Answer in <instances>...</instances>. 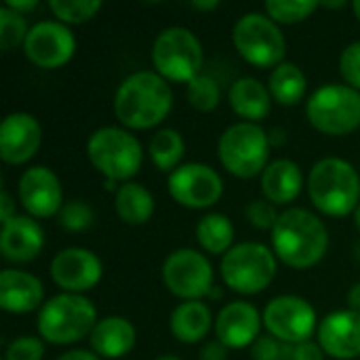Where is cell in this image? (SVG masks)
<instances>
[{
	"instance_id": "cell-1",
	"label": "cell",
	"mask_w": 360,
	"mask_h": 360,
	"mask_svg": "<svg viewBox=\"0 0 360 360\" xmlns=\"http://www.w3.org/2000/svg\"><path fill=\"white\" fill-rule=\"evenodd\" d=\"M114 116L133 131L158 127L173 110V91L156 72H135L122 80L114 95Z\"/></svg>"
},
{
	"instance_id": "cell-2",
	"label": "cell",
	"mask_w": 360,
	"mask_h": 360,
	"mask_svg": "<svg viewBox=\"0 0 360 360\" xmlns=\"http://www.w3.org/2000/svg\"><path fill=\"white\" fill-rule=\"evenodd\" d=\"M329 249V232L314 213L291 207L281 213L272 230L274 255L293 270H308L316 266Z\"/></svg>"
},
{
	"instance_id": "cell-3",
	"label": "cell",
	"mask_w": 360,
	"mask_h": 360,
	"mask_svg": "<svg viewBox=\"0 0 360 360\" xmlns=\"http://www.w3.org/2000/svg\"><path fill=\"white\" fill-rule=\"evenodd\" d=\"M312 205L329 217H346L360 207L359 171L344 158H321L308 175Z\"/></svg>"
},
{
	"instance_id": "cell-4",
	"label": "cell",
	"mask_w": 360,
	"mask_h": 360,
	"mask_svg": "<svg viewBox=\"0 0 360 360\" xmlns=\"http://www.w3.org/2000/svg\"><path fill=\"white\" fill-rule=\"evenodd\" d=\"M97 310L91 300L74 293H59L44 302L38 312V333L53 346H70L93 333Z\"/></svg>"
},
{
	"instance_id": "cell-5",
	"label": "cell",
	"mask_w": 360,
	"mask_h": 360,
	"mask_svg": "<svg viewBox=\"0 0 360 360\" xmlns=\"http://www.w3.org/2000/svg\"><path fill=\"white\" fill-rule=\"evenodd\" d=\"M86 154L97 173L108 181H131L143 162L139 139L120 127H101L86 141Z\"/></svg>"
},
{
	"instance_id": "cell-6",
	"label": "cell",
	"mask_w": 360,
	"mask_h": 360,
	"mask_svg": "<svg viewBox=\"0 0 360 360\" xmlns=\"http://www.w3.org/2000/svg\"><path fill=\"white\" fill-rule=\"evenodd\" d=\"M270 139L268 133L253 122H234L217 141V156L221 167L238 177L251 179L266 171L270 165Z\"/></svg>"
},
{
	"instance_id": "cell-7",
	"label": "cell",
	"mask_w": 360,
	"mask_h": 360,
	"mask_svg": "<svg viewBox=\"0 0 360 360\" xmlns=\"http://www.w3.org/2000/svg\"><path fill=\"white\" fill-rule=\"evenodd\" d=\"M276 255L262 243H238L221 257V278L226 287L240 295H257L276 276Z\"/></svg>"
},
{
	"instance_id": "cell-8",
	"label": "cell",
	"mask_w": 360,
	"mask_h": 360,
	"mask_svg": "<svg viewBox=\"0 0 360 360\" xmlns=\"http://www.w3.org/2000/svg\"><path fill=\"white\" fill-rule=\"evenodd\" d=\"M306 116L325 135H350L360 127V91L348 84H325L310 95Z\"/></svg>"
},
{
	"instance_id": "cell-9",
	"label": "cell",
	"mask_w": 360,
	"mask_h": 360,
	"mask_svg": "<svg viewBox=\"0 0 360 360\" xmlns=\"http://www.w3.org/2000/svg\"><path fill=\"white\" fill-rule=\"evenodd\" d=\"M232 42L238 55L255 68L274 70L285 61V34L266 13H245L232 27Z\"/></svg>"
},
{
	"instance_id": "cell-10",
	"label": "cell",
	"mask_w": 360,
	"mask_h": 360,
	"mask_svg": "<svg viewBox=\"0 0 360 360\" xmlns=\"http://www.w3.org/2000/svg\"><path fill=\"white\" fill-rule=\"evenodd\" d=\"M205 55L202 44L188 27L173 25L162 30L152 44V63L167 82H190L200 74Z\"/></svg>"
},
{
	"instance_id": "cell-11",
	"label": "cell",
	"mask_w": 360,
	"mask_h": 360,
	"mask_svg": "<svg viewBox=\"0 0 360 360\" xmlns=\"http://www.w3.org/2000/svg\"><path fill=\"white\" fill-rule=\"evenodd\" d=\"M162 285L184 302H202L213 289V266L196 249H177L162 262Z\"/></svg>"
},
{
	"instance_id": "cell-12",
	"label": "cell",
	"mask_w": 360,
	"mask_h": 360,
	"mask_svg": "<svg viewBox=\"0 0 360 360\" xmlns=\"http://www.w3.org/2000/svg\"><path fill=\"white\" fill-rule=\"evenodd\" d=\"M262 319H264V327L268 335L291 346L310 342V338L319 331L314 308L310 306L308 300L300 295L274 297L266 306Z\"/></svg>"
},
{
	"instance_id": "cell-13",
	"label": "cell",
	"mask_w": 360,
	"mask_h": 360,
	"mask_svg": "<svg viewBox=\"0 0 360 360\" xmlns=\"http://www.w3.org/2000/svg\"><path fill=\"white\" fill-rule=\"evenodd\" d=\"M171 198L186 209H209L224 194L219 173L202 162H186L169 175Z\"/></svg>"
},
{
	"instance_id": "cell-14",
	"label": "cell",
	"mask_w": 360,
	"mask_h": 360,
	"mask_svg": "<svg viewBox=\"0 0 360 360\" xmlns=\"http://www.w3.org/2000/svg\"><path fill=\"white\" fill-rule=\"evenodd\" d=\"M23 53L36 68L57 70L74 57L76 38L72 30L61 21H38L27 32Z\"/></svg>"
},
{
	"instance_id": "cell-15",
	"label": "cell",
	"mask_w": 360,
	"mask_h": 360,
	"mask_svg": "<svg viewBox=\"0 0 360 360\" xmlns=\"http://www.w3.org/2000/svg\"><path fill=\"white\" fill-rule=\"evenodd\" d=\"M103 276L101 259L82 247H70L59 251L51 262V278L63 293L82 295L97 287Z\"/></svg>"
},
{
	"instance_id": "cell-16",
	"label": "cell",
	"mask_w": 360,
	"mask_h": 360,
	"mask_svg": "<svg viewBox=\"0 0 360 360\" xmlns=\"http://www.w3.org/2000/svg\"><path fill=\"white\" fill-rule=\"evenodd\" d=\"M17 196L30 217L44 219L57 215L63 207L61 181L49 167L42 165L30 167L21 173Z\"/></svg>"
},
{
	"instance_id": "cell-17",
	"label": "cell",
	"mask_w": 360,
	"mask_h": 360,
	"mask_svg": "<svg viewBox=\"0 0 360 360\" xmlns=\"http://www.w3.org/2000/svg\"><path fill=\"white\" fill-rule=\"evenodd\" d=\"M42 143L40 122L27 112H13L0 124V158L6 165L30 162Z\"/></svg>"
},
{
	"instance_id": "cell-18",
	"label": "cell",
	"mask_w": 360,
	"mask_h": 360,
	"mask_svg": "<svg viewBox=\"0 0 360 360\" xmlns=\"http://www.w3.org/2000/svg\"><path fill=\"white\" fill-rule=\"evenodd\" d=\"M319 346L331 359L352 360L360 356V314L335 310L319 323Z\"/></svg>"
},
{
	"instance_id": "cell-19",
	"label": "cell",
	"mask_w": 360,
	"mask_h": 360,
	"mask_svg": "<svg viewBox=\"0 0 360 360\" xmlns=\"http://www.w3.org/2000/svg\"><path fill=\"white\" fill-rule=\"evenodd\" d=\"M262 314L249 302L226 304L215 319V335L230 350H243L259 340Z\"/></svg>"
},
{
	"instance_id": "cell-20",
	"label": "cell",
	"mask_w": 360,
	"mask_h": 360,
	"mask_svg": "<svg viewBox=\"0 0 360 360\" xmlns=\"http://www.w3.org/2000/svg\"><path fill=\"white\" fill-rule=\"evenodd\" d=\"M44 247V232L40 224L30 215H15L2 224L0 253L4 259L15 264H27L40 255Z\"/></svg>"
},
{
	"instance_id": "cell-21",
	"label": "cell",
	"mask_w": 360,
	"mask_h": 360,
	"mask_svg": "<svg viewBox=\"0 0 360 360\" xmlns=\"http://www.w3.org/2000/svg\"><path fill=\"white\" fill-rule=\"evenodd\" d=\"M44 306L40 278L23 270L0 272V308L8 314H30Z\"/></svg>"
},
{
	"instance_id": "cell-22",
	"label": "cell",
	"mask_w": 360,
	"mask_h": 360,
	"mask_svg": "<svg viewBox=\"0 0 360 360\" xmlns=\"http://www.w3.org/2000/svg\"><path fill=\"white\" fill-rule=\"evenodd\" d=\"M91 350L99 359L116 360L127 356L137 342V331L124 316H105L97 321L93 333L89 335Z\"/></svg>"
},
{
	"instance_id": "cell-23",
	"label": "cell",
	"mask_w": 360,
	"mask_h": 360,
	"mask_svg": "<svg viewBox=\"0 0 360 360\" xmlns=\"http://www.w3.org/2000/svg\"><path fill=\"white\" fill-rule=\"evenodd\" d=\"M228 101L232 112L238 118H243V122H253V124H259L264 118H268L272 110V95L268 86L251 76L232 82L228 91Z\"/></svg>"
},
{
	"instance_id": "cell-24",
	"label": "cell",
	"mask_w": 360,
	"mask_h": 360,
	"mask_svg": "<svg viewBox=\"0 0 360 360\" xmlns=\"http://www.w3.org/2000/svg\"><path fill=\"white\" fill-rule=\"evenodd\" d=\"M304 188V175L295 160L278 158L272 160L262 173V192L272 205L293 202Z\"/></svg>"
},
{
	"instance_id": "cell-25",
	"label": "cell",
	"mask_w": 360,
	"mask_h": 360,
	"mask_svg": "<svg viewBox=\"0 0 360 360\" xmlns=\"http://www.w3.org/2000/svg\"><path fill=\"white\" fill-rule=\"evenodd\" d=\"M171 333L181 344H198L202 342L211 327H215L213 314L202 302H184L171 314Z\"/></svg>"
},
{
	"instance_id": "cell-26",
	"label": "cell",
	"mask_w": 360,
	"mask_h": 360,
	"mask_svg": "<svg viewBox=\"0 0 360 360\" xmlns=\"http://www.w3.org/2000/svg\"><path fill=\"white\" fill-rule=\"evenodd\" d=\"M154 196L152 192L135 181H127L114 194V209L116 215L127 226H143L154 215Z\"/></svg>"
},
{
	"instance_id": "cell-27",
	"label": "cell",
	"mask_w": 360,
	"mask_h": 360,
	"mask_svg": "<svg viewBox=\"0 0 360 360\" xmlns=\"http://www.w3.org/2000/svg\"><path fill=\"white\" fill-rule=\"evenodd\" d=\"M308 89V80L306 74L300 65H295L293 61H283L281 65H276L270 72L268 78V91L272 95V99L281 105H297Z\"/></svg>"
},
{
	"instance_id": "cell-28",
	"label": "cell",
	"mask_w": 360,
	"mask_h": 360,
	"mask_svg": "<svg viewBox=\"0 0 360 360\" xmlns=\"http://www.w3.org/2000/svg\"><path fill=\"white\" fill-rule=\"evenodd\" d=\"M196 240L211 255H226L234 247V226L224 213H209L196 224Z\"/></svg>"
},
{
	"instance_id": "cell-29",
	"label": "cell",
	"mask_w": 360,
	"mask_h": 360,
	"mask_svg": "<svg viewBox=\"0 0 360 360\" xmlns=\"http://www.w3.org/2000/svg\"><path fill=\"white\" fill-rule=\"evenodd\" d=\"M148 150H150V158L156 165V169L171 175L175 169L181 167V160L186 154V141L177 129L167 127L152 135Z\"/></svg>"
},
{
	"instance_id": "cell-30",
	"label": "cell",
	"mask_w": 360,
	"mask_h": 360,
	"mask_svg": "<svg viewBox=\"0 0 360 360\" xmlns=\"http://www.w3.org/2000/svg\"><path fill=\"white\" fill-rule=\"evenodd\" d=\"M266 15L276 21V23H300L306 21L319 6L321 2L314 0H266Z\"/></svg>"
},
{
	"instance_id": "cell-31",
	"label": "cell",
	"mask_w": 360,
	"mask_h": 360,
	"mask_svg": "<svg viewBox=\"0 0 360 360\" xmlns=\"http://www.w3.org/2000/svg\"><path fill=\"white\" fill-rule=\"evenodd\" d=\"M188 101L194 110L198 112H213L217 105H219V99H221V89H219V82L209 76V74H198L196 78H192L188 82Z\"/></svg>"
},
{
	"instance_id": "cell-32",
	"label": "cell",
	"mask_w": 360,
	"mask_h": 360,
	"mask_svg": "<svg viewBox=\"0 0 360 360\" xmlns=\"http://www.w3.org/2000/svg\"><path fill=\"white\" fill-rule=\"evenodd\" d=\"M101 2L99 0H51L49 8L53 11V15L65 23V25H76V23H84L91 17L97 15V11H101Z\"/></svg>"
},
{
	"instance_id": "cell-33",
	"label": "cell",
	"mask_w": 360,
	"mask_h": 360,
	"mask_svg": "<svg viewBox=\"0 0 360 360\" xmlns=\"http://www.w3.org/2000/svg\"><path fill=\"white\" fill-rule=\"evenodd\" d=\"M27 32H30V27L21 13L8 8L6 4L0 6V51L8 53V51L17 49L19 44L23 46Z\"/></svg>"
},
{
	"instance_id": "cell-34",
	"label": "cell",
	"mask_w": 360,
	"mask_h": 360,
	"mask_svg": "<svg viewBox=\"0 0 360 360\" xmlns=\"http://www.w3.org/2000/svg\"><path fill=\"white\" fill-rule=\"evenodd\" d=\"M57 221L68 232H84L95 221V211L86 200H68L57 213Z\"/></svg>"
},
{
	"instance_id": "cell-35",
	"label": "cell",
	"mask_w": 360,
	"mask_h": 360,
	"mask_svg": "<svg viewBox=\"0 0 360 360\" xmlns=\"http://www.w3.org/2000/svg\"><path fill=\"white\" fill-rule=\"evenodd\" d=\"M245 217L249 219V224L257 230H274L281 213L276 211V205H272L270 200L266 198H259V200H253L247 205L245 209Z\"/></svg>"
},
{
	"instance_id": "cell-36",
	"label": "cell",
	"mask_w": 360,
	"mask_h": 360,
	"mask_svg": "<svg viewBox=\"0 0 360 360\" xmlns=\"http://www.w3.org/2000/svg\"><path fill=\"white\" fill-rule=\"evenodd\" d=\"M42 356H44V344L38 338L23 335L6 346L2 360H42Z\"/></svg>"
},
{
	"instance_id": "cell-37",
	"label": "cell",
	"mask_w": 360,
	"mask_h": 360,
	"mask_svg": "<svg viewBox=\"0 0 360 360\" xmlns=\"http://www.w3.org/2000/svg\"><path fill=\"white\" fill-rule=\"evenodd\" d=\"M340 72L348 86L360 91V42H352L342 51Z\"/></svg>"
},
{
	"instance_id": "cell-38",
	"label": "cell",
	"mask_w": 360,
	"mask_h": 360,
	"mask_svg": "<svg viewBox=\"0 0 360 360\" xmlns=\"http://www.w3.org/2000/svg\"><path fill=\"white\" fill-rule=\"evenodd\" d=\"M283 354V348L276 338L264 335L251 346V359L253 360H278Z\"/></svg>"
},
{
	"instance_id": "cell-39",
	"label": "cell",
	"mask_w": 360,
	"mask_h": 360,
	"mask_svg": "<svg viewBox=\"0 0 360 360\" xmlns=\"http://www.w3.org/2000/svg\"><path fill=\"white\" fill-rule=\"evenodd\" d=\"M291 359L293 360H323L325 359V352L319 344L314 342H304V344H297L293 346L291 350Z\"/></svg>"
},
{
	"instance_id": "cell-40",
	"label": "cell",
	"mask_w": 360,
	"mask_h": 360,
	"mask_svg": "<svg viewBox=\"0 0 360 360\" xmlns=\"http://www.w3.org/2000/svg\"><path fill=\"white\" fill-rule=\"evenodd\" d=\"M228 350L219 340H213V342H207L202 348H200V360H228Z\"/></svg>"
},
{
	"instance_id": "cell-41",
	"label": "cell",
	"mask_w": 360,
	"mask_h": 360,
	"mask_svg": "<svg viewBox=\"0 0 360 360\" xmlns=\"http://www.w3.org/2000/svg\"><path fill=\"white\" fill-rule=\"evenodd\" d=\"M15 215H17V213H15L13 196H11L6 190H2V194H0V221H2V224H6V221H11Z\"/></svg>"
},
{
	"instance_id": "cell-42",
	"label": "cell",
	"mask_w": 360,
	"mask_h": 360,
	"mask_svg": "<svg viewBox=\"0 0 360 360\" xmlns=\"http://www.w3.org/2000/svg\"><path fill=\"white\" fill-rule=\"evenodd\" d=\"M6 6L21 13V15H25V13H30V11H34L38 6V0H6Z\"/></svg>"
},
{
	"instance_id": "cell-43",
	"label": "cell",
	"mask_w": 360,
	"mask_h": 360,
	"mask_svg": "<svg viewBox=\"0 0 360 360\" xmlns=\"http://www.w3.org/2000/svg\"><path fill=\"white\" fill-rule=\"evenodd\" d=\"M57 360H103V359H99L95 352H89V350H70V352L61 354Z\"/></svg>"
},
{
	"instance_id": "cell-44",
	"label": "cell",
	"mask_w": 360,
	"mask_h": 360,
	"mask_svg": "<svg viewBox=\"0 0 360 360\" xmlns=\"http://www.w3.org/2000/svg\"><path fill=\"white\" fill-rule=\"evenodd\" d=\"M346 302H348V310H354L360 314V283L352 285L348 295H346Z\"/></svg>"
},
{
	"instance_id": "cell-45",
	"label": "cell",
	"mask_w": 360,
	"mask_h": 360,
	"mask_svg": "<svg viewBox=\"0 0 360 360\" xmlns=\"http://www.w3.org/2000/svg\"><path fill=\"white\" fill-rule=\"evenodd\" d=\"M268 139H270V146H283V143L287 141V133H285L283 129L274 127V129H270Z\"/></svg>"
},
{
	"instance_id": "cell-46",
	"label": "cell",
	"mask_w": 360,
	"mask_h": 360,
	"mask_svg": "<svg viewBox=\"0 0 360 360\" xmlns=\"http://www.w3.org/2000/svg\"><path fill=\"white\" fill-rule=\"evenodd\" d=\"M192 6H194L196 11H213V8L219 6V2H217V0H207V2H205V0H202V2L196 0V2H192Z\"/></svg>"
},
{
	"instance_id": "cell-47",
	"label": "cell",
	"mask_w": 360,
	"mask_h": 360,
	"mask_svg": "<svg viewBox=\"0 0 360 360\" xmlns=\"http://www.w3.org/2000/svg\"><path fill=\"white\" fill-rule=\"evenodd\" d=\"M321 6H329V8H344L346 2H321Z\"/></svg>"
},
{
	"instance_id": "cell-48",
	"label": "cell",
	"mask_w": 360,
	"mask_h": 360,
	"mask_svg": "<svg viewBox=\"0 0 360 360\" xmlns=\"http://www.w3.org/2000/svg\"><path fill=\"white\" fill-rule=\"evenodd\" d=\"M352 11H354L356 19H359V21H360V0H356V2H352Z\"/></svg>"
},
{
	"instance_id": "cell-49",
	"label": "cell",
	"mask_w": 360,
	"mask_h": 360,
	"mask_svg": "<svg viewBox=\"0 0 360 360\" xmlns=\"http://www.w3.org/2000/svg\"><path fill=\"white\" fill-rule=\"evenodd\" d=\"M354 226H356V230L360 232V207L354 211Z\"/></svg>"
},
{
	"instance_id": "cell-50",
	"label": "cell",
	"mask_w": 360,
	"mask_h": 360,
	"mask_svg": "<svg viewBox=\"0 0 360 360\" xmlns=\"http://www.w3.org/2000/svg\"><path fill=\"white\" fill-rule=\"evenodd\" d=\"M209 297H211V300H217V297H221V291H217V289L213 287L211 293H209Z\"/></svg>"
},
{
	"instance_id": "cell-51",
	"label": "cell",
	"mask_w": 360,
	"mask_h": 360,
	"mask_svg": "<svg viewBox=\"0 0 360 360\" xmlns=\"http://www.w3.org/2000/svg\"><path fill=\"white\" fill-rule=\"evenodd\" d=\"M156 360H179L177 356H158Z\"/></svg>"
}]
</instances>
